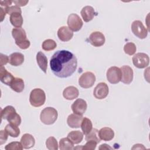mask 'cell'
I'll return each mask as SVG.
<instances>
[{
	"mask_svg": "<svg viewBox=\"0 0 150 150\" xmlns=\"http://www.w3.org/2000/svg\"><path fill=\"white\" fill-rule=\"evenodd\" d=\"M97 143L94 141H88L84 145L81 146V149L93 150L96 148Z\"/></svg>",
	"mask_w": 150,
	"mask_h": 150,
	"instance_id": "cell-36",
	"label": "cell"
},
{
	"mask_svg": "<svg viewBox=\"0 0 150 150\" xmlns=\"http://www.w3.org/2000/svg\"><path fill=\"white\" fill-rule=\"evenodd\" d=\"M25 60L24 56L22 53L19 52H14L10 54L9 57V63L13 66H18L21 65Z\"/></svg>",
	"mask_w": 150,
	"mask_h": 150,
	"instance_id": "cell-20",
	"label": "cell"
},
{
	"mask_svg": "<svg viewBox=\"0 0 150 150\" xmlns=\"http://www.w3.org/2000/svg\"><path fill=\"white\" fill-rule=\"evenodd\" d=\"M12 35L15 40L16 45L22 49H27L29 47L30 43L26 38L25 30L22 28H13Z\"/></svg>",
	"mask_w": 150,
	"mask_h": 150,
	"instance_id": "cell-2",
	"label": "cell"
},
{
	"mask_svg": "<svg viewBox=\"0 0 150 150\" xmlns=\"http://www.w3.org/2000/svg\"><path fill=\"white\" fill-rule=\"evenodd\" d=\"M12 1H8V0H5V1H0V4L1 6H5V8L10 6L11 5H12Z\"/></svg>",
	"mask_w": 150,
	"mask_h": 150,
	"instance_id": "cell-41",
	"label": "cell"
},
{
	"mask_svg": "<svg viewBox=\"0 0 150 150\" xmlns=\"http://www.w3.org/2000/svg\"><path fill=\"white\" fill-rule=\"evenodd\" d=\"M11 23L16 28H21L23 24V18L21 13L16 12L10 15L9 18Z\"/></svg>",
	"mask_w": 150,
	"mask_h": 150,
	"instance_id": "cell-23",
	"label": "cell"
},
{
	"mask_svg": "<svg viewBox=\"0 0 150 150\" xmlns=\"http://www.w3.org/2000/svg\"><path fill=\"white\" fill-rule=\"evenodd\" d=\"M21 143L22 144L23 148L29 149L35 145V140L31 134H25L22 135L21 139Z\"/></svg>",
	"mask_w": 150,
	"mask_h": 150,
	"instance_id": "cell-21",
	"label": "cell"
},
{
	"mask_svg": "<svg viewBox=\"0 0 150 150\" xmlns=\"http://www.w3.org/2000/svg\"><path fill=\"white\" fill-rule=\"evenodd\" d=\"M36 61L40 69L45 73H46V70L47 68V59L42 52L39 51V52H38L36 54Z\"/></svg>",
	"mask_w": 150,
	"mask_h": 150,
	"instance_id": "cell-22",
	"label": "cell"
},
{
	"mask_svg": "<svg viewBox=\"0 0 150 150\" xmlns=\"http://www.w3.org/2000/svg\"><path fill=\"white\" fill-rule=\"evenodd\" d=\"M8 134L5 131L1 130L0 131V145L4 144L8 139Z\"/></svg>",
	"mask_w": 150,
	"mask_h": 150,
	"instance_id": "cell-38",
	"label": "cell"
},
{
	"mask_svg": "<svg viewBox=\"0 0 150 150\" xmlns=\"http://www.w3.org/2000/svg\"><path fill=\"white\" fill-rule=\"evenodd\" d=\"M57 36L61 41L67 42L71 39L73 36V33L69 27L63 26L59 29L57 31Z\"/></svg>",
	"mask_w": 150,
	"mask_h": 150,
	"instance_id": "cell-14",
	"label": "cell"
},
{
	"mask_svg": "<svg viewBox=\"0 0 150 150\" xmlns=\"http://www.w3.org/2000/svg\"><path fill=\"white\" fill-rule=\"evenodd\" d=\"M67 138L74 144H77L83 139V134L80 131H72L67 135Z\"/></svg>",
	"mask_w": 150,
	"mask_h": 150,
	"instance_id": "cell-25",
	"label": "cell"
},
{
	"mask_svg": "<svg viewBox=\"0 0 150 150\" xmlns=\"http://www.w3.org/2000/svg\"><path fill=\"white\" fill-rule=\"evenodd\" d=\"M50 66L56 76L67 78L71 76L76 70L77 60L75 55L69 50H57L50 59Z\"/></svg>",
	"mask_w": 150,
	"mask_h": 150,
	"instance_id": "cell-1",
	"label": "cell"
},
{
	"mask_svg": "<svg viewBox=\"0 0 150 150\" xmlns=\"http://www.w3.org/2000/svg\"><path fill=\"white\" fill-rule=\"evenodd\" d=\"M98 149H112V148L111 146H110L106 144H103L100 146Z\"/></svg>",
	"mask_w": 150,
	"mask_h": 150,
	"instance_id": "cell-43",
	"label": "cell"
},
{
	"mask_svg": "<svg viewBox=\"0 0 150 150\" xmlns=\"http://www.w3.org/2000/svg\"><path fill=\"white\" fill-rule=\"evenodd\" d=\"M15 77L4 66H1L0 67V80L2 83L7 85L11 86L13 80H14Z\"/></svg>",
	"mask_w": 150,
	"mask_h": 150,
	"instance_id": "cell-16",
	"label": "cell"
},
{
	"mask_svg": "<svg viewBox=\"0 0 150 150\" xmlns=\"http://www.w3.org/2000/svg\"><path fill=\"white\" fill-rule=\"evenodd\" d=\"M5 9L6 13L9 14V15H11V13H12L13 12H19V13H22L21 9L16 5L10 6L5 8Z\"/></svg>",
	"mask_w": 150,
	"mask_h": 150,
	"instance_id": "cell-37",
	"label": "cell"
},
{
	"mask_svg": "<svg viewBox=\"0 0 150 150\" xmlns=\"http://www.w3.org/2000/svg\"><path fill=\"white\" fill-rule=\"evenodd\" d=\"M121 80L123 83L126 84H129L133 80L134 72L131 67L127 65L122 66L121 68Z\"/></svg>",
	"mask_w": 150,
	"mask_h": 150,
	"instance_id": "cell-12",
	"label": "cell"
},
{
	"mask_svg": "<svg viewBox=\"0 0 150 150\" xmlns=\"http://www.w3.org/2000/svg\"><path fill=\"white\" fill-rule=\"evenodd\" d=\"M7 121L9 122V124L16 126H19L21 123V116L16 112L12 115H11L7 119Z\"/></svg>",
	"mask_w": 150,
	"mask_h": 150,
	"instance_id": "cell-34",
	"label": "cell"
},
{
	"mask_svg": "<svg viewBox=\"0 0 150 150\" xmlns=\"http://www.w3.org/2000/svg\"><path fill=\"white\" fill-rule=\"evenodd\" d=\"M46 101V94L45 91L39 88L33 89L29 96V102L31 105L39 107L44 104Z\"/></svg>",
	"mask_w": 150,
	"mask_h": 150,
	"instance_id": "cell-3",
	"label": "cell"
},
{
	"mask_svg": "<svg viewBox=\"0 0 150 150\" xmlns=\"http://www.w3.org/2000/svg\"><path fill=\"white\" fill-rule=\"evenodd\" d=\"M57 46L56 42L52 39H46L42 43V49L45 51H50L54 50Z\"/></svg>",
	"mask_w": 150,
	"mask_h": 150,
	"instance_id": "cell-31",
	"label": "cell"
},
{
	"mask_svg": "<svg viewBox=\"0 0 150 150\" xmlns=\"http://www.w3.org/2000/svg\"><path fill=\"white\" fill-rule=\"evenodd\" d=\"M107 80L111 84H117L121 80V72L119 67L112 66L107 71L106 73Z\"/></svg>",
	"mask_w": 150,
	"mask_h": 150,
	"instance_id": "cell-9",
	"label": "cell"
},
{
	"mask_svg": "<svg viewBox=\"0 0 150 150\" xmlns=\"http://www.w3.org/2000/svg\"><path fill=\"white\" fill-rule=\"evenodd\" d=\"M46 148L49 150H57L58 144L57 140L53 137H49L46 141Z\"/></svg>",
	"mask_w": 150,
	"mask_h": 150,
	"instance_id": "cell-32",
	"label": "cell"
},
{
	"mask_svg": "<svg viewBox=\"0 0 150 150\" xmlns=\"http://www.w3.org/2000/svg\"><path fill=\"white\" fill-rule=\"evenodd\" d=\"M79 90L74 86L67 87L63 91L64 98L68 100H72L76 98L79 96Z\"/></svg>",
	"mask_w": 150,
	"mask_h": 150,
	"instance_id": "cell-18",
	"label": "cell"
},
{
	"mask_svg": "<svg viewBox=\"0 0 150 150\" xmlns=\"http://www.w3.org/2000/svg\"><path fill=\"white\" fill-rule=\"evenodd\" d=\"M136 50V46L132 42H128L124 46V52L129 56L133 55L135 53Z\"/></svg>",
	"mask_w": 150,
	"mask_h": 150,
	"instance_id": "cell-33",
	"label": "cell"
},
{
	"mask_svg": "<svg viewBox=\"0 0 150 150\" xmlns=\"http://www.w3.org/2000/svg\"><path fill=\"white\" fill-rule=\"evenodd\" d=\"M88 42L94 47H100L105 43V36L100 32L96 31L92 32L88 39Z\"/></svg>",
	"mask_w": 150,
	"mask_h": 150,
	"instance_id": "cell-11",
	"label": "cell"
},
{
	"mask_svg": "<svg viewBox=\"0 0 150 150\" xmlns=\"http://www.w3.org/2000/svg\"><path fill=\"white\" fill-rule=\"evenodd\" d=\"M96 81V76L91 71H86L82 74L79 79V84L84 88L91 87Z\"/></svg>",
	"mask_w": 150,
	"mask_h": 150,
	"instance_id": "cell-5",
	"label": "cell"
},
{
	"mask_svg": "<svg viewBox=\"0 0 150 150\" xmlns=\"http://www.w3.org/2000/svg\"><path fill=\"white\" fill-rule=\"evenodd\" d=\"M83 119V115H78L74 113L71 114L67 117V123L70 127L73 128H77L81 126Z\"/></svg>",
	"mask_w": 150,
	"mask_h": 150,
	"instance_id": "cell-15",
	"label": "cell"
},
{
	"mask_svg": "<svg viewBox=\"0 0 150 150\" xmlns=\"http://www.w3.org/2000/svg\"><path fill=\"white\" fill-rule=\"evenodd\" d=\"M60 150H71L74 149V144L67 137L63 138L59 141Z\"/></svg>",
	"mask_w": 150,
	"mask_h": 150,
	"instance_id": "cell-28",
	"label": "cell"
},
{
	"mask_svg": "<svg viewBox=\"0 0 150 150\" xmlns=\"http://www.w3.org/2000/svg\"><path fill=\"white\" fill-rule=\"evenodd\" d=\"M98 135L100 139L110 141L114 138V132L109 127H103L98 131Z\"/></svg>",
	"mask_w": 150,
	"mask_h": 150,
	"instance_id": "cell-19",
	"label": "cell"
},
{
	"mask_svg": "<svg viewBox=\"0 0 150 150\" xmlns=\"http://www.w3.org/2000/svg\"><path fill=\"white\" fill-rule=\"evenodd\" d=\"M131 30L135 36L141 39L146 38L148 35V30L142 22L138 20L134 21L132 23Z\"/></svg>",
	"mask_w": 150,
	"mask_h": 150,
	"instance_id": "cell-6",
	"label": "cell"
},
{
	"mask_svg": "<svg viewBox=\"0 0 150 150\" xmlns=\"http://www.w3.org/2000/svg\"><path fill=\"white\" fill-rule=\"evenodd\" d=\"M57 110L51 107L45 108L40 112V121L46 125H52L55 122L57 118Z\"/></svg>",
	"mask_w": 150,
	"mask_h": 150,
	"instance_id": "cell-4",
	"label": "cell"
},
{
	"mask_svg": "<svg viewBox=\"0 0 150 150\" xmlns=\"http://www.w3.org/2000/svg\"><path fill=\"white\" fill-rule=\"evenodd\" d=\"M134 65L138 69L147 67L149 63V58L148 54L144 53H138L132 57Z\"/></svg>",
	"mask_w": 150,
	"mask_h": 150,
	"instance_id": "cell-8",
	"label": "cell"
},
{
	"mask_svg": "<svg viewBox=\"0 0 150 150\" xmlns=\"http://www.w3.org/2000/svg\"><path fill=\"white\" fill-rule=\"evenodd\" d=\"M10 87L12 90L16 93L22 92L25 88V84L23 79L19 77H15L10 86Z\"/></svg>",
	"mask_w": 150,
	"mask_h": 150,
	"instance_id": "cell-24",
	"label": "cell"
},
{
	"mask_svg": "<svg viewBox=\"0 0 150 150\" xmlns=\"http://www.w3.org/2000/svg\"><path fill=\"white\" fill-rule=\"evenodd\" d=\"M12 2L15 4V5L18 6H25L28 3V1H12Z\"/></svg>",
	"mask_w": 150,
	"mask_h": 150,
	"instance_id": "cell-40",
	"label": "cell"
},
{
	"mask_svg": "<svg viewBox=\"0 0 150 150\" xmlns=\"http://www.w3.org/2000/svg\"><path fill=\"white\" fill-rule=\"evenodd\" d=\"M15 112H16V110L15 108L11 105H8L4 109L1 110V117L2 119L7 120V119Z\"/></svg>",
	"mask_w": 150,
	"mask_h": 150,
	"instance_id": "cell-29",
	"label": "cell"
},
{
	"mask_svg": "<svg viewBox=\"0 0 150 150\" xmlns=\"http://www.w3.org/2000/svg\"><path fill=\"white\" fill-rule=\"evenodd\" d=\"M86 141H94L97 144L100 142V138L98 135V130L96 128H93L91 131L86 135Z\"/></svg>",
	"mask_w": 150,
	"mask_h": 150,
	"instance_id": "cell-30",
	"label": "cell"
},
{
	"mask_svg": "<svg viewBox=\"0 0 150 150\" xmlns=\"http://www.w3.org/2000/svg\"><path fill=\"white\" fill-rule=\"evenodd\" d=\"M0 11H1V22H2L6 15V11H5V9H3L2 7L0 8Z\"/></svg>",
	"mask_w": 150,
	"mask_h": 150,
	"instance_id": "cell-42",
	"label": "cell"
},
{
	"mask_svg": "<svg viewBox=\"0 0 150 150\" xmlns=\"http://www.w3.org/2000/svg\"><path fill=\"white\" fill-rule=\"evenodd\" d=\"M23 148V147L22 144L17 141L12 142L6 145L5 147L6 150H22Z\"/></svg>",
	"mask_w": 150,
	"mask_h": 150,
	"instance_id": "cell-35",
	"label": "cell"
},
{
	"mask_svg": "<svg viewBox=\"0 0 150 150\" xmlns=\"http://www.w3.org/2000/svg\"><path fill=\"white\" fill-rule=\"evenodd\" d=\"M80 127L84 135L88 134L93 129V124L91 120L86 117H83Z\"/></svg>",
	"mask_w": 150,
	"mask_h": 150,
	"instance_id": "cell-27",
	"label": "cell"
},
{
	"mask_svg": "<svg viewBox=\"0 0 150 150\" xmlns=\"http://www.w3.org/2000/svg\"><path fill=\"white\" fill-rule=\"evenodd\" d=\"M71 110L74 114L83 115L86 112L87 104L86 101L81 98H77L71 105Z\"/></svg>",
	"mask_w": 150,
	"mask_h": 150,
	"instance_id": "cell-13",
	"label": "cell"
},
{
	"mask_svg": "<svg viewBox=\"0 0 150 150\" xmlns=\"http://www.w3.org/2000/svg\"><path fill=\"white\" fill-rule=\"evenodd\" d=\"M145 149V148L143 146L142 144H138L134 145V146L132 148V149Z\"/></svg>",
	"mask_w": 150,
	"mask_h": 150,
	"instance_id": "cell-44",
	"label": "cell"
},
{
	"mask_svg": "<svg viewBox=\"0 0 150 150\" xmlns=\"http://www.w3.org/2000/svg\"><path fill=\"white\" fill-rule=\"evenodd\" d=\"M5 131L8 133V134L13 138H16L20 134V129L18 126L12 125L11 124H8L6 125L5 128Z\"/></svg>",
	"mask_w": 150,
	"mask_h": 150,
	"instance_id": "cell-26",
	"label": "cell"
},
{
	"mask_svg": "<svg viewBox=\"0 0 150 150\" xmlns=\"http://www.w3.org/2000/svg\"><path fill=\"white\" fill-rule=\"evenodd\" d=\"M67 23L69 28L73 32H78L80 30L83 25L81 19L76 13H71L69 15Z\"/></svg>",
	"mask_w": 150,
	"mask_h": 150,
	"instance_id": "cell-7",
	"label": "cell"
},
{
	"mask_svg": "<svg viewBox=\"0 0 150 150\" xmlns=\"http://www.w3.org/2000/svg\"><path fill=\"white\" fill-rule=\"evenodd\" d=\"M80 13L84 21L88 22L94 18L96 12L92 6H86L82 8Z\"/></svg>",
	"mask_w": 150,
	"mask_h": 150,
	"instance_id": "cell-17",
	"label": "cell"
},
{
	"mask_svg": "<svg viewBox=\"0 0 150 150\" xmlns=\"http://www.w3.org/2000/svg\"><path fill=\"white\" fill-rule=\"evenodd\" d=\"M109 89L105 83H99L94 88L93 95L97 99L102 100L105 98L108 94Z\"/></svg>",
	"mask_w": 150,
	"mask_h": 150,
	"instance_id": "cell-10",
	"label": "cell"
},
{
	"mask_svg": "<svg viewBox=\"0 0 150 150\" xmlns=\"http://www.w3.org/2000/svg\"><path fill=\"white\" fill-rule=\"evenodd\" d=\"M9 62V57L5 54L1 53V66H4Z\"/></svg>",
	"mask_w": 150,
	"mask_h": 150,
	"instance_id": "cell-39",
	"label": "cell"
}]
</instances>
